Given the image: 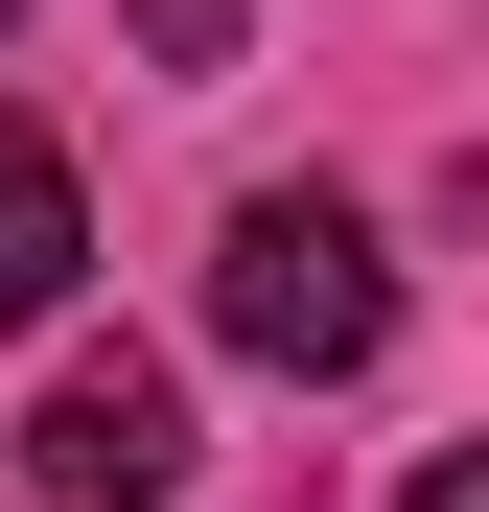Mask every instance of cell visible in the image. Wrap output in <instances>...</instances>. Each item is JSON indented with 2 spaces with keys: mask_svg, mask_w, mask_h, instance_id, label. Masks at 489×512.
<instances>
[{
  "mask_svg": "<svg viewBox=\"0 0 489 512\" xmlns=\"http://www.w3.org/2000/svg\"><path fill=\"white\" fill-rule=\"evenodd\" d=\"M210 326H233L257 373L326 396V373H373V350H396V256L326 210V187H257V210L210 233Z\"/></svg>",
  "mask_w": 489,
  "mask_h": 512,
  "instance_id": "6da1fadb",
  "label": "cell"
},
{
  "mask_svg": "<svg viewBox=\"0 0 489 512\" xmlns=\"http://www.w3.org/2000/svg\"><path fill=\"white\" fill-rule=\"evenodd\" d=\"M24 489L47 512H163V489H187V373H163V350H70L24 396Z\"/></svg>",
  "mask_w": 489,
  "mask_h": 512,
  "instance_id": "7a4b0ae2",
  "label": "cell"
},
{
  "mask_svg": "<svg viewBox=\"0 0 489 512\" xmlns=\"http://www.w3.org/2000/svg\"><path fill=\"white\" fill-rule=\"evenodd\" d=\"M70 256H94L70 140H47V117H0V326H47V303H70Z\"/></svg>",
  "mask_w": 489,
  "mask_h": 512,
  "instance_id": "3957f363",
  "label": "cell"
},
{
  "mask_svg": "<svg viewBox=\"0 0 489 512\" xmlns=\"http://www.w3.org/2000/svg\"><path fill=\"white\" fill-rule=\"evenodd\" d=\"M396 512H489V443H443V466H420V489H396Z\"/></svg>",
  "mask_w": 489,
  "mask_h": 512,
  "instance_id": "277c9868",
  "label": "cell"
},
{
  "mask_svg": "<svg viewBox=\"0 0 489 512\" xmlns=\"http://www.w3.org/2000/svg\"><path fill=\"white\" fill-rule=\"evenodd\" d=\"M0 24H24V0H0Z\"/></svg>",
  "mask_w": 489,
  "mask_h": 512,
  "instance_id": "5b68a950",
  "label": "cell"
}]
</instances>
